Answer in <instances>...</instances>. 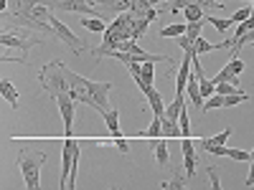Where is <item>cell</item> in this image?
<instances>
[{
  "label": "cell",
  "mask_w": 254,
  "mask_h": 190,
  "mask_svg": "<svg viewBox=\"0 0 254 190\" xmlns=\"http://www.w3.org/2000/svg\"><path fill=\"white\" fill-rule=\"evenodd\" d=\"M64 71H66V79L71 84V89L69 94L76 99V101H84V104H89V107H94L99 114H104L110 107V92H112V84L110 81H89V79H84L79 74H74L71 69L64 66Z\"/></svg>",
  "instance_id": "1"
},
{
  "label": "cell",
  "mask_w": 254,
  "mask_h": 190,
  "mask_svg": "<svg viewBox=\"0 0 254 190\" xmlns=\"http://www.w3.org/2000/svg\"><path fill=\"white\" fill-rule=\"evenodd\" d=\"M46 162V152L31 150V147H20L18 150V167L23 173V183L28 190H36L41 185V167Z\"/></svg>",
  "instance_id": "2"
},
{
  "label": "cell",
  "mask_w": 254,
  "mask_h": 190,
  "mask_svg": "<svg viewBox=\"0 0 254 190\" xmlns=\"http://www.w3.org/2000/svg\"><path fill=\"white\" fill-rule=\"evenodd\" d=\"M38 81H41V89H44L46 94H51L54 99L59 94H66L71 89V84L66 79V71H64V63L61 61H49L46 66H41Z\"/></svg>",
  "instance_id": "3"
},
{
  "label": "cell",
  "mask_w": 254,
  "mask_h": 190,
  "mask_svg": "<svg viewBox=\"0 0 254 190\" xmlns=\"http://www.w3.org/2000/svg\"><path fill=\"white\" fill-rule=\"evenodd\" d=\"M49 23H51V28H54V33H56V41H61V44H66L76 56H81L84 51H89V44H84V41L79 38V36H74L71 33V28H66V26H64L61 23V20L56 18V15H51V20H49Z\"/></svg>",
  "instance_id": "4"
},
{
  "label": "cell",
  "mask_w": 254,
  "mask_h": 190,
  "mask_svg": "<svg viewBox=\"0 0 254 190\" xmlns=\"http://www.w3.org/2000/svg\"><path fill=\"white\" fill-rule=\"evenodd\" d=\"M249 101V94L244 92H234V94H214L203 101L201 112H211V109H224V107H237V104Z\"/></svg>",
  "instance_id": "5"
},
{
  "label": "cell",
  "mask_w": 254,
  "mask_h": 190,
  "mask_svg": "<svg viewBox=\"0 0 254 190\" xmlns=\"http://www.w3.org/2000/svg\"><path fill=\"white\" fill-rule=\"evenodd\" d=\"M201 147L206 152H211L214 157H231V160H237V162H249L252 160V152H244V150H231V147L226 144H214L208 137L201 140Z\"/></svg>",
  "instance_id": "6"
},
{
  "label": "cell",
  "mask_w": 254,
  "mask_h": 190,
  "mask_svg": "<svg viewBox=\"0 0 254 190\" xmlns=\"http://www.w3.org/2000/svg\"><path fill=\"white\" fill-rule=\"evenodd\" d=\"M79 150V144L66 137V144H64V157H61V180H59V188L66 190L69 188V175H71V167H74V155Z\"/></svg>",
  "instance_id": "7"
},
{
  "label": "cell",
  "mask_w": 254,
  "mask_h": 190,
  "mask_svg": "<svg viewBox=\"0 0 254 190\" xmlns=\"http://www.w3.org/2000/svg\"><path fill=\"white\" fill-rule=\"evenodd\" d=\"M56 104H59V112H61V117H64V135L66 137H71V127H74V104H76V99L66 92V94H59L56 96Z\"/></svg>",
  "instance_id": "8"
},
{
  "label": "cell",
  "mask_w": 254,
  "mask_h": 190,
  "mask_svg": "<svg viewBox=\"0 0 254 190\" xmlns=\"http://www.w3.org/2000/svg\"><path fill=\"white\" fill-rule=\"evenodd\" d=\"M0 44L3 46H10V48H20V51H31L33 46H38V44H44L41 38H36V36H31V38H20V36H10L8 31H3V36H0Z\"/></svg>",
  "instance_id": "9"
},
{
  "label": "cell",
  "mask_w": 254,
  "mask_h": 190,
  "mask_svg": "<svg viewBox=\"0 0 254 190\" xmlns=\"http://www.w3.org/2000/svg\"><path fill=\"white\" fill-rule=\"evenodd\" d=\"M183 165H186V178H193L196 165H198V155L193 152V142H190V137H183Z\"/></svg>",
  "instance_id": "10"
},
{
  "label": "cell",
  "mask_w": 254,
  "mask_h": 190,
  "mask_svg": "<svg viewBox=\"0 0 254 190\" xmlns=\"http://www.w3.org/2000/svg\"><path fill=\"white\" fill-rule=\"evenodd\" d=\"M147 144H150V152H153L155 162L160 167H168V162H171V155H168V142H163L160 137H153Z\"/></svg>",
  "instance_id": "11"
},
{
  "label": "cell",
  "mask_w": 254,
  "mask_h": 190,
  "mask_svg": "<svg viewBox=\"0 0 254 190\" xmlns=\"http://www.w3.org/2000/svg\"><path fill=\"white\" fill-rule=\"evenodd\" d=\"M186 94L190 96V101H193V109H201V107H203L201 87H198V79H196V74H193V71H190V76H188V87H186Z\"/></svg>",
  "instance_id": "12"
},
{
  "label": "cell",
  "mask_w": 254,
  "mask_h": 190,
  "mask_svg": "<svg viewBox=\"0 0 254 190\" xmlns=\"http://www.w3.org/2000/svg\"><path fill=\"white\" fill-rule=\"evenodd\" d=\"M0 92H3V99L10 104L13 109H18V92H15V87L10 84V79H0Z\"/></svg>",
  "instance_id": "13"
},
{
  "label": "cell",
  "mask_w": 254,
  "mask_h": 190,
  "mask_svg": "<svg viewBox=\"0 0 254 190\" xmlns=\"http://www.w3.org/2000/svg\"><path fill=\"white\" fill-rule=\"evenodd\" d=\"M145 99H147V104L153 107V117H165V104H163V99H160V94H158L155 87L145 94Z\"/></svg>",
  "instance_id": "14"
},
{
  "label": "cell",
  "mask_w": 254,
  "mask_h": 190,
  "mask_svg": "<svg viewBox=\"0 0 254 190\" xmlns=\"http://www.w3.org/2000/svg\"><path fill=\"white\" fill-rule=\"evenodd\" d=\"M104 117V122H107V127H110V135H112V140H120L122 137V132H120V124H117V119H120V112L112 107V109H107L102 114Z\"/></svg>",
  "instance_id": "15"
},
{
  "label": "cell",
  "mask_w": 254,
  "mask_h": 190,
  "mask_svg": "<svg viewBox=\"0 0 254 190\" xmlns=\"http://www.w3.org/2000/svg\"><path fill=\"white\" fill-rule=\"evenodd\" d=\"M188 31V23H173V26H165L160 31V38H178Z\"/></svg>",
  "instance_id": "16"
},
{
  "label": "cell",
  "mask_w": 254,
  "mask_h": 190,
  "mask_svg": "<svg viewBox=\"0 0 254 190\" xmlns=\"http://www.w3.org/2000/svg\"><path fill=\"white\" fill-rule=\"evenodd\" d=\"M81 26L87 28V31H94V33H104V31H107V23H104V20H99V18H87V15L81 18Z\"/></svg>",
  "instance_id": "17"
},
{
  "label": "cell",
  "mask_w": 254,
  "mask_h": 190,
  "mask_svg": "<svg viewBox=\"0 0 254 190\" xmlns=\"http://www.w3.org/2000/svg\"><path fill=\"white\" fill-rule=\"evenodd\" d=\"M206 20H208V23L214 26L216 31H221V33H224V31H229L231 26H237L231 18H214V15H206Z\"/></svg>",
  "instance_id": "18"
},
{
  "label": "cell",
  "mask_w": 254,
  "mask_h": 190,
  "mask_svg": "<svg viewBox=\"0 0 254 190\" xmlns=\"http://www.w3.org/2000/svg\"><path fill=\"white\" fill-rule=\"evenodd\" d=\"M142 137H147V140L163 137V117H153V124L147 127V132H142Z\"/></svg>",
  "instance_id": "19"
},
{
  "label": "cell",
  "mask_w": 254,
  "mask_h": 190,
  "mask_svg": "<svg viewBox=\"0 0 254 190\" xmlns=\"http://www.w3.org/2000/svg\"><path fill=\"white\" fill-rule=\"evenodd\" d=\"M94 144H99V147H107V144H115L117 147V150L122 152V155H127V152H130V144H127V140L125 137H120V140H94Z\"/></svg>",
  "instance_id": "20"
},
{
  "label": "cell",
  "mask_w": 254,
  "mask_h": 190,
  "mask_svg": "<svg viewBox=\"0 0 254 190\" xmlns=\"http://www.w3.org/2000/svg\"><path fill=\"white\" fill-rule=\"evenodd\" d=\"M183 15H186L188 23H196V20H203V10H201V5H198V3H193V5L183 8Z\"/></svg>",
  "instance_id": "21"
},
{
  "label": "cell",
  "mask_w": 254,
  "mask_h": 190,
  "mask_svg": "<svg viewBox=\"0 0 254 190\" xmlns=\"http://www.w3.org/2000/svg\"><path fill=\"white\" fill-rule=\"evenodd\" d=\"M181 135V124L178 122H168L163 117V137H178Z\"/></svg>",
  "instance_id": "22"
},
{
  "label": "cell",
  "mask_w": 254,
  "mask_h": 190,
  "mask_svg": "<svg viewBox=\"0 0 254 190\" xmlns=\"http://www.w3.org/2000/svg\"><path fill=\"white\" fill-rule=\"evenodd\" d=\"M221 81H231V84H237V87H239V76H237V74H231L226 66H224V69H221V71L214 76V84H221Z\"/></svg>",
  "instance_id": "23"
},
{
  "label": "cell",
  "mask_w": 254,
  "mask_h": 190,
  "mask_svg": "<svg viewBox=\"0 0 254 190\" xmlns=\"http://www.w3.org/2000/svg\"><path fill=\"white\" fill-rule=\"evenodd\" d=\"M208 51H216V44H211L203 36H198L196 38V53H208Z\"/></svg>",
  "instance_id": "24"
},
{
  "label": "cell",
  "mask_w": 254,
  "mask_h": 190,
  "mask_svg": "<svg viewBox=\"0 0 254 190\" xmlns=\"http://www.w3.org/2000/svg\"><path fill=\"white\" fill-rule=\"evenodd\" d=\"M181 137H190V124H188V112H186V104H183V109H181Z\"/></svg>",
  "instance_id": "25"
},
{
  "label": "cell",
  "mask_w": 254,
  "mask_h": 190,
  "mask_svg": "<svg viewBox=\"0 0 254 190\" xmlns=\"http://www.w3.org/2000/svg\"><path fill=\"white\" fill-rule=\"evenodd\" d=\"M226 69H229L231 74H237V76H239V74L244 71V61H239V56H234V58H229V61H226Z\"/></svg>",
  "instance_id": "26"
},
{
  "label": "cell",
  "mask_w": 254,
  "mask_h": 190,
  "mask_svg": "<svg viewBox=\"0 0 254 190\" xmlns=\"http://www.w3.org/2000/svg\"><path fill=\"white\" fill-rule=\"evenodd\" d=\"M234 92H239V87H237V84H231V81L216 84V94H234Z\"/></svg>",
  "instance_id": "27"
},
{
  "label": "cell",
  "mask_w": 254,
  "mask_h": 190,
  "mask_svg": "<svg viewBox=\"0 0 254 190\" xmlns=\"http://www.w3.org/2000/svg\"><path fill=\"white\" fill-rule=\"evenodd\" d=\"M193 3H201V0H171V13H178V10L193 5Z\"/></svg>",
  "instance_id": "28"
},
{
  "label": "cell",
  "mask_w": 254,
  "mask_h": 190,
  "mask_svg": "<svg viewBox=\"0 0 254 190\" xmlns=\"http://www.w3.org/2000/svg\"><path fill=\"white\" fill-rule=\"evenodd\" d=\"M208 178H211V188H214V190L221 188V183H219V167L216 165H208Z\"/></svg>",
  "instance_id": "29"
},
{
  "label": "cell",
  "mask_w": 254,
  "mask_h": 190,
  "mask_svg": "<svg viewBox=\"0 0 254 190\" xmlns=\"http://www.w3.org/2000/svg\"><path fill=\"white\" fill-rule=\"evenodd\" d=\"M186 178H181V175H176L173 180H165V183H160V188H176V190H181V188H186V183H183Z\"/></svg>",
  "instance_id": "30"
},
{
  "label": "cell",
  "mask_w": 254,
  "mask_h": 190,
  "mask_svg": "<svg viewBox=\"0 0 254 190\" xmlns=\"http://www.w3.org/2000/svg\"><path fill=\"white\" fill-rule=\"evenodd\" d=\"M252 15V8H242V10H237L234 15H231V20H234V23L239 26V23H244V20Z\"/></svg>",
  "instance_id": "31"
},
{
  "label": "cell",
  "mask_w": 254,
  "mask_h": 190,
  "mask_svg": "<svg viewBox=\"0 0 254 190\" xmlns=\"http://www.w3.org/2000/svg\"><path fill=\"white\" fill-rule=\"evenodd\" d=\"M229 137H231V130L226 127V130H224L221 135H216V137H208V140L214 142V144H226V142H229Z\"/></svg>",
  "instance_id": "32"
},
{
  "label": "cell",
  "mask_w": 254,
  "mask_h": 190,
  "mask_svg": "<svg viewBox=\"0 0 254 190\" xmlns=\"http://www.w3.org/2000/svg\"><path fill=\"white\" fill-rule=\"evenodd\" d=\"M244 185H247V188H254V162H249V178H247Z\"/></svg>",
  "instance_id": "33"
},
{
  "label": "cell",
  "mask_w": 254,
  "mask_h": 190,
  "mask_svg": "<svg viewBox=\"0 0 254 190\" xmlns=\"http://www.w3.org/2000/svg\"><path fill=\"white\" fill-rule=\"evenodd\" d=\"M249 162H254V152H252V160H249Z\"/></svg>",
  "instance_id": "34"
},
{
  "label": "cell",
  "mask_w": 254,
  "mask_h": 190,
  "mask_svg": "<svg viewBox=\"0 0 254 190\" xmlns=\"http://www.w3.org/2000/svg\"><path fill=\"white\" fill-rule=\"evenodd\" d=\"M252 46H254V44H252Z\"/></svg>",
  "instance_id": "35"
}]
</instances>
